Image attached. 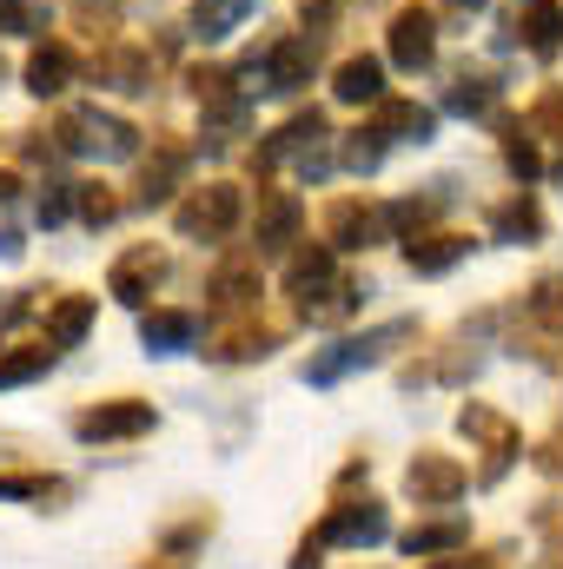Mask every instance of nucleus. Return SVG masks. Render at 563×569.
Here are the masks:
<instances>
[{"label": "nucleus", "mask_w": 563, "mask_h": 569, "mask_svg": "<svg viewBox=\"0 0 563 569\" xmlns=\"http://www.w3.org/2000/svg\"><path fill=\"white\" fill-rule=\"evenodd\" d=\"M405 338H418V325L412 318H392V325H378V331H365V338H345V345H332L325 358H312L305 365V385H338V378H352V371H365V365H378L392 345H405Z\"/></svg>", "instance_id": "1"}, {"label": "nucleus", "mask_w": 563, "mask_h": 569, "mask_svg": "<svg viewBox=\"0 0 563 569\" xmlns=\"http://www.w3.org/2000/svg\"><path fill=\"white\" fill-rule=\"evenodd\" d=\"M325 550H372V543H385L392 537V517H385V503L378 497H365V503H352V497H332V510L318 517V530H312Z\"/></svg>", "instance_id": "2"}, {"label": "nucleus", "mask_w": 563, "mask_h": 569, "mask_svg": "<svg viewBox=\"0 0 563 569\" xmlns=\"http://www.w3.org/2000/svg\"><path fill=\"white\" fill-rule=\"evenodd\" d=\"M457 430L484 450V470H477V483H484V490H491V483L517 463V450H524V430L511 425L504 411H491V405H464V411H457Z\"/></svg>", "instance_id": "3"}, {"label": "nucleus", "mask_w": 563, "mask_h": 569, "mask_svg": "<svg viewBox=\"0 0 563 569\" xmlns=\"http://www.w3.org/2000/svg\"><path fill=\"white\" fill-rule=\"evenodd\" d=\"M239 212H246V192L219 179V186H192V192L179 199L172 226H179L186 239H226V232L239 226Z\"/></svg>", "instance_id": "4"}, {"label": "nucleus", "mask_w": 563, "mask_h": 569, "mask_svg": "<svg viewBox=\"0 0 563 569\" xmlns=\"http://www.w3.org/2000/svg\"><path fill=\"white\" fill-rule=\"evenodd\" d=\"M159 425V411L146 405V398H107V405H87L80 418H73V437L80 443H134L146 430Z\"/></svg>", "instance_id": "5"}, {"label": "nucleus", "mask_w": 563, "mask_h": 569, "mask_svg": "<svg viewBox=\"0 0 563 569\" xmlns=\"http://www.w3.org/2000/svg\"><path fill=\"white\" fill-rule=\"evenodd\" d=\"M405 490L418 497L424 510H444V503H457V497L471 490V470H464L457 457H444V450H418V457L405 463Z\"/></svg>", "instance_id": "6"}, {"label": "nucleus", "mask_w": 563, "mask_h": 569, "mask_svg": "<svg viewBox=\"0 0 563 569\" xmlns=\"http://www.w3.org/2000/svg\"><path fill=\"white\" fill-rule=\"evenodd\" d=\"M273 345H279V325H266L259 311H239V325L213 331L199 358H213V365H253V358H273Z\"/></svg>", "instance_id": "7"}, {"label": "nucleus", "mask_w": 563, "mask_h": 569, "mask_svg": "<svg viewBox=\"0 0 563 569\" xmlns=\"http://www.w3.org/2000/svg\"><path fill=\"white\" fill-rule=\"evenodd\" d=\"M159 279H166V252H152V246H134V252H120V259H113V272H107V291H113L120 305L146 311V298L159 291Z\"/></svg>", "instance_id": "8"}, {"label": "nucleus", "mask_w": 563, "mask_h": 569, "mask_svg": "<svg viewBox=\"0 0 563 569\" xmlns=\"http://www.w3.org/2000/svg\"><path fill=\"white\" fill-rule=\"evenodd\" d=\"M60 140L73 146V152H113V159H127L140 133L127 127V120H113V113H73L67 127H60Z\"/></svg>", "instance_id": "9"}, {"label": "nucleus", "mask_w": 563, "mask_h": 569, "mask_svg": "<svg viewBox=\"0 0 563 569\" xmlns=\"http://www.w3.org/2000/svg\"><path fill=\"white\" fill-rule=\"evenodd\" d=\"M259 73H266V93H298V87L318 73V33H312V40H279Z\"/></svg>", "instance_id": "10"}, {"label": "nucleus", "mask_w": 563, "mask_h": 569, "mask_svg": "<svg viewBox=\"0 0 563 569\" xmlns=\"http://www.w3.org/2000/svg\"><path fill=\"white\" fill-rule=\"evenodd\" d=\"M392 60L405 67V73H418L437 60V20L424 13V7H405L398 20H392Z\"/></svg>", "instance_id": "11"}, {"label": "nucleus", "mask_w": 563, "mask_h": 569, "mask_svg": "<svg viewBox=\"0 0 563 569\" xmlns=\"http://www.w3.org/2000/svg\"><path fill=\"white\" fill-rule=\"evenodd\" d=\"M298 226H305L298 192H266V199H259V219H253V239H259L266 252H285V246H298Z\"/></svg>", "instance_id": "12"}, {"label": "nucleus", "mask_w": 563, "mask_h": 569, "mask_svg": "<svg viewBox=\"0 0 563 569\" xmlns=\"http://www.w3.org/2000/svg\"><path fill=\"white\" fill-rule=\"evenodd\" d=\"M471 232H418V239H405V259H412V272L418 279H437V272H451L457 259H471Z\"/></svg>", "instance_id": "13"}, {"label": "nucleus", "mask_w": 563, "mask_h": 569, "mask_svg": "<svg viewBox=\"0 0 563 569\" xmlns=\"http://www.w3.org/2000/svg\"><path fill=\"white\" fill-rule=\"evenodd\" d=\"M464 543H471V523H464V517H431V523H412V530L398 537V550L418 557V563L451 557V550H464Z\"/></svg>", "instance_id": "14"}, {"label": "nucleus", "mask_w": 563, "mask_h": 569, "mask_svg": "<svg viewBox=\"0 0 563 569\" xmlns=\"http://www.w3.org/2000/svg\"><path fill=\"white\" fill-rule=\"evenodd\" d=\"M93 298H80V291H60V298H47V345L53 351H67V345H80L87 331H93Z\"/></svg>", "instance_id": "15"}, {"label": "nucleus", "mask_w": 563, "mask_h": 569, "mask_svg": "<svg viewBox=\"0 0 563 569\" xmlns=\"http://www.w3.org/2000/svg\"><path fill=\"white\" fill-rule=\"evenodd\" d=\"M431 107H418V100H372V133L378 140H431Z\"/></svg>", "instance_id": "16"}, {"label": "nucleus", "mask_w": 563, "mask_h": 569, "mask_svg": "<svg viewBox=\"0 0 563 569\" xmlns=\"http://www.w3.org/2000/svg\"><path fill=\"white\" fill-rule=\"evenodd\" d=\"M67 80H73V47L47 40V47H33V53H27V93L53 100V93H67Z\"/></svg>", "instance_id": "17"}, {"label": "nucleus", "mask_w": 563, "mask_h": 569, "mask_svg": "<svg viewBox=\"0 0 563 569\" xmlns=\"http://www.w3.org/2000/svg\"><path fill=\"white\" fill-rule=\"evenodd\" d=\"M332 93H338L345 107H372V100H385V67H378L372 53H352V60L332 73Z\"/></svg>", "instance_id": "18"}, {"label": "nucleus", "mask_w": 563, "mask_h": 569, "mask_svg": "<svg viewBox=\"0 0 563 569\" xmlns=\"http://www.w3.org/2000/svg\"><path fill=\"white\" fill-rule=\"evenodd\" d=\"M378 239V219L365 212V199H332L325 206V246H372Z\"/></svg>", "instance_id": "19"}, {"label": "nucleus", "mask_w": 563, "mask_h": 569, "mask_svg": "<svg viewBox=\"0 0 563 569\" xmlns=\"http://www.w3.org/2000/svg\"><path fill=\"white\" fill-rule=\"evenodd\" d=\"M491 232H497L504 246H537V239H544V206H537L531 192H517L511 206L491 212Z\"/></svg>", "instance_id": "20"}, {"label": "nucleus", "mask_w": 563, "mask_h": 569, "mask_svg": "<svg viewBox=\"0 0 563 569\" xmlns=\"http://www.w3.org/2000/svg\"><path fill=\"white\" fill-rule=\"evenodd\" d=\"M332 279H338L332 246H298V252H292V266H285V291H292V298H312V291H325Z\"/></svg>", "instance_id": "21"}, {"label": "nucleus", "mask_w": 563, "mask_h": 569, "mask_svg": "<svg viewBox=\"0 0 563 569\" xmlns=\"http://www.w3.org/2000/svg\"><path fill=\"white\" fill-rule=\"evenodd\" d=\"M199 338L192 311H140V345L146 351H186Z\"/></svg>", "instance_id": "22"}, {"label": "nucleus", "mask_w": 563, "mask_h": 569, "mask_svg": "<svg viewBox=\"0 0 563 569\" xmlns=\"http://www.w3.org/2000/svg\"><path fill=\"white\" fill-rule=\"evenodd\" d=\"M53 345H7L0 351V391H13V385H33L40 371H53Z\"/></svg>", "instance_id": "23"}, {"label": "nucleus", "mask_w": 563, "mask_h": 569, "mask_svg": "<svg viewBox=\"0 0 563 569\" xmlns=\"http://www.w3.org/2000/svg\"><path fill=\"white\" fill-rule=\"evenodd\" d=\"M67 483L47 470H0V503H60Z\"/></svg>", "instance_id": "24"}, {"label": "nucleus", "mask_w": 563, "mask_h": 569, "mask_svg": "<svg viewBox=\"0 0 563 569\" xmlns=\"http://www.w3.org/2000/svg\"><path fill=\"white\" fill-rule=\"evenodd\" d=\"M524 311H531V325L544 331V358H557V345H563V279H544L531 298H524Z\"/></svg>", "instance_id": "25"}, {"label": "nucleus", "mask_w": 563, "mask_h": 569, "mask_svg": "<svg viewBox=\"0 0 563 569\" xmlns=\"http://www.w3.org/2000/svg\"><path fill=\"white\" fill-rule=\"evenodd\" d=\"M524 40H531V53H537V60H557V47H563V7H551V0H531V13H524Z\"/></svg>", "instance_id": "26"}, {"label": "nucleus", "mask_w": 563, "mask_h": 569, "mask_svg": "<svg viewBox=\"0 0 563 569\" xmlns=\"http://www.w3.org/2000/svg\"><path fill=\"white\" fill-rule=\"evenodd\" d=\"M253 298H259V266H226L219 279H213V305L219 311H253Z\"/></svg>", "instance_id": "27"}, {"label": "nucleus", "mask_w": 563, "mask_h": 569, "mask_svg": "<svg viewBox=\"0 0 563 569\" xmlns=\"http://www.w3.org/2000/svg\"><path fill=\"white\" fill-rule=\"evenodd\" d=\"M352 311H358V284L352 279H332L325 291L305 298V318H312V325H338V318H352Z\"/></svg>", "instance_id": "28"}, {"label": "nucleus", "mask_w": 563, "mask_h": 569, "mask_svg": "<svg viewBox=\"0 0 563 569\" xmlns=\"http://www.w3.org/2000/svg\"><path fill=\"white\" fill-rule=\"evenodd\" d=\"M246 13H253V0H199V7H192V33H199V40H219V33H233Z\"/></svg>", "instance_id": "29"}, {"label": "nucleus", "mask_w": 563, "mask_h": 569, "mask_svg": "<svg viewBox=\"0 0 563 569\" xmlns=\"http://www.w3.org/2000/svg\"><path fill=\"white\" fill-rule=\"evenodd\" d=\"M73 212H80L87 226H113V219H120V192H113L107 179H87V186H73Z\"/></svg>", "instance_id": "30"}, {"label": "nucleus", "mask_w": 563, "mask_h": 569, "mask_svg": "<svg viewBox=\"0 0 563 569\" xmlns=\"http://www.w3.org/2000/svg\"><path fill=\"white\" fill-rule=\"evenodd\" d=\"M497 140H504V159H511V172H524V179H537V172H544L537 146L524 140V120H497Z\"/></svg>", "instance_id": "31"}, {"label": "nucleus", "mask_w": 563, "mask_h": 569, "mask_svg": "<svg viewBox=\"0 0 563 569\" xmlns=\"http://www.w3.org/2000/svg\"><path fill=\"white\" fill-rule=\"evenodd\" d=\"M179 166H186V152H179V146H172V152H159V159H146V172H140V199H146V206L172 192V179H179Z\"/></svg>", "instance_id": "32"}, {"label": "nucleus", "mask_w": 563, "mask_h": 569, "mask_svg": "<svg viewBox=\"0 0 563 569\" xmlns=\"http://www.w3.org/2000/svg\"><path fill=\"white\" fill-rule=\"evenodd\" d=\"M491 100H497V93H491V80H471V73H464V80L451 87V113H484Z\"/></svg>", "instance_id": "33"}, {"label": "nucleus", "mask_w": 563, "mask_h": 569, "mask_svg": "<svg viewBox=\"0 0 563 569\" xmlns=\"http://www.w3.org/2000/svg\"><path fill=\"white\" fill-rule=\"evenodd\" d=\"M378 159H385V140L378 133H352V146H345V166L352 172H378Z\"/></svg>", "instance_id": "34"}, {"label": "nucleus", "mask_w": 563, "mask_h": 569, "mask_svg": "<svg viewBox=\"0 0 563 569\" xmlns=\"http://www.w3.org/2000/svg\"><path fill=\"white\" fill-rule=\"evenodd\" d=\"M385 226H398V232H412V239H418L424 226H431V199H398V206L385 212Z\"/></svg>", "instance_id": "35"}, {"label": "nucleus", "mask_w": 563, "mask_h": 569, "mask_svg": "<svg viewBox=\"0 0 563 569\" xmlns=\"http://www.w3.org/2000/svg\"><path fill=\"white\" fill-rule=\"evenodd\" d=\"M531 127H537V133H563V87H551V93L531 107Z\"/></svg>", "instance_id": "36"}, {"label": "nucleus", "mask_w": 563, "mask_h": 569, "mask_svg": "<svg viewBox=\"0 0 563 569\" xmlns=\"http://www.w3.org/2000/svg\"><path fill=\"white\" fill-rule=\"evenodd\" d=\"M73 212V186H47V199H40V226H60Z\"/></svg>", "instance_id": "37"}, {"label": "nucleus", "mask_w": 563, "mask_h": 569, "mask_svg": "<svg viewBox=\"0 0 563 569\" xmlns=\"http://www.w3.org/2000/svg\"><path fill=\"white\" fill-rule=\"evenodd\" d=\"M73 20H87V27H113L120 7H113V0H73Z\"/></svg>", "instance_id": "38"}, {"label": "nucleus", "mask_w": 563, "mask_h": 569, "mask_svg": "<svg viewBox=\"0 0 563 569\" xmlns=\"http://www.w3.org/2000/svg\"><path fill=\"white\" fill-rule=\"evenodd\" d=\"M537 470H551V477H563V425L537 443Z\"/></svg>", "instance_id": "39"}, {"label": "nucleus", "mask_w": 563, "mask_h": 569, "mask_svg": "<svg viewBox=\"0 0 563 569\" xmlns=\"http://www.w3.org/2000/svg\"><path fill=\"white\" fill-rule=\"evenodd\" d=\"M504 550H471V557H451V563H431V569H497Z\"/></svg>", "instance_id": "40"}, {"label": "nucleus", "mask_w": 563, "mask_h": 569, "mask_svg": "<svg viewBox=\"0 0 563 569\" xmlns=\"http://www.w3.org/2000/svg\"><path fill=\"white\" fill-rule=\"evenodd\" d=\"M318 557H325V543H318V537H305V543H298V557H292V569H318Z\"/></svg>", "instance_id": "41"}, {"label": "nucleus", "mask_w": 563, "mask_h": 569, "mask_svg": "<svg viewBox=\"0 0 563 569\" xmlns=\"http://www.w3.org/2000/svg\"><path fill=\"white\" fill-rule=\"evenodd\" d=\"M338 13V0H305V20H332Z\"/></svg>", "instance_id": "42"}, {"label": "nucleus", "mask_w": 563, "mask_h": 569, "mask_svg": "<svg viewBox=\"0 0 563 569\" xmlns=\"http://www.w3.org/2000/svg\"><path fill=\"white\" fill-rule=\"evenodd\" d=\"M140 569H192V563H186V557H146Z\"/></svg>", "instance_id": "43"}, {"label": "nucleus", "mask_w": 563, "mask_h": 569, "mask_svg": "<svg viewBox=\"0 0 563 569\" xmlns=\"http://www.w3.org/2000/svg\"><path fill=\"white\" fill-rule=\"evenodd\" d=\"M13 192H20V179H13V172H0V206H7Z\"/></svg>", "instance_id": "44"}, {"label": "nucleus", "mask_w": 563, "mask_h": 569, "mask_svg": "<svg viewBox=\"0 0 563 569\" xmlns=\"http://www.w3.org/2000/svg\"><path fill=\"white\" fill-rule=\"evenodd\" d=\"M451 7H457V13H477V7H484V0H451Z\"/></svg>", "instance_id": "45"}]
</instances>
